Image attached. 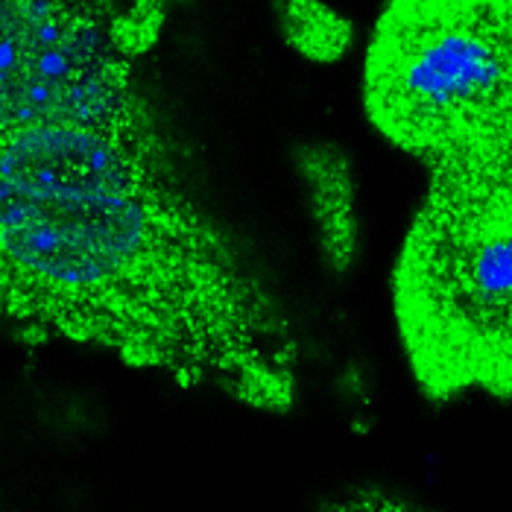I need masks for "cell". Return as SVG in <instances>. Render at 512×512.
Wrapping results in <instances>:
<instances>
[{
  "mask_svg": "<svg viewBox=\"0 0 512 512\" xmlns=\"http://www.w3.org/2000/svg\"><path fill=\"white\" fill-rule=\"evenodd\" d=\"M325 512H431L401 495L381 492V489H363L355 495H346L343 501L331 504Z\"/></svg>",
  "mask_w": 512,
  "mask_h": 512,
  "instance_id": "obj_6",
  "label": "cell"
},
{
  "mask_svg": "<svg viewBox=\"0 0 512 512\" xmlns=\"http://www.w3.org/2000/svg\"><path fill=\"white\" fill-rule=\"evenodd\" d=\"M296 173L308 199L319 249L334 273H349L360 249L357 185L349 156L331 144L296 150Z\"/></svg>",
  "mask_w": 512,
  "mask_h": 512,
  "instance_id": "obj_4",
  "label": "cell"
},
{
  "mask_svg": "<svg viewBox=\"0 0 512 512\" xmlns=\"http://www.w3.org/2000/svg\"><path fill=\"white\" fill-rule=\"evenodd\" d=\"M363 106L428 164L512 141V0H390L366 50Z\"/></svg>",
  "mask_w": 512,
  "mask_h": 512,
  "instance_id": "obj_3",
  "label": "cell"
},
{
  "mask_svg": "<svg viewBox=\"0 0 512 512\" xmlns=\"http://www.w3.org/2000/svg\"><path fill=\"white\" fill-rule=\"evenodd\" d=\"M158 27L150 0H0V328L287 413L296 316L135 85Z\"/></svg>",
  "mask_w": 512,
  "mask_h": 512,
  "instance_id": "obj_1",
  "label": "cell"
},
{
  "mask_svg": "<svg viewBox=\"0 0 512 512\" xmlns=\"http://www.w3.org/2000/svg\"><path fill=\"white\" fill-rule=\"evenodd\" d=\"M284 39L314 62H334L349 47V24L319 0H281Z\"/></svg>",
  "mask_w": 512,
  "mask_h": 512,
  "instance_id": "obj_5",
  "label": "cell"
},
{
  "mask_svg": "<svg viewBox=\"0 0 512 512\" xmlns=\"http://www.w3.org/2000/svg\"><path fill=\"white\" fill-rule=\"evenodd\" d=\"M393 314L428 398H512V141L431 164L395 258Z\"/></svg>",
  "mask_w": 512,
  "mask_h": 512,
  "instance_id": "obj_2",
  "label": "cell"
}]
</instances>
